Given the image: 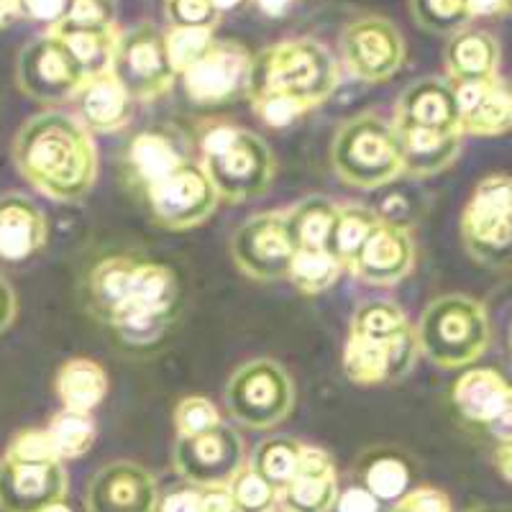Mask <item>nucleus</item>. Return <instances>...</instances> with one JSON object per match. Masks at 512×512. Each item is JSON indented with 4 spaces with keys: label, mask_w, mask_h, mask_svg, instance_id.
<instances>
[{
    "label": "nucleus",
    "mask_w": 512,
    "mask_h": 512,
    "mask_svg": "<svg viewBox=\"0 0 512 512\" xmlns=\"http://www.w3.org/2000/svg\"><path fill=\"white\" fill-rule=\"evenodd\" d=\"M203 154L205 172L223 200L246 203L264 195L272 185V149L246 128H213L203 141Z\"/></svg>",
    "instance_id": "5"
},
{
    "label": "nucleus",
    "mask_w": 512,
    "mask_h": 512,
    "mask_svg": "<svg viewBox=\"0 0 512 512\" xmlns=\"http://www.w3.org/2000/svg\"><path fill=\"white\" fill-rule=\"evenodd\" d=\"M164 16L169 21V29L213 31L223 13L213 0H164Z\"/></svg>",
    "instance_id": "44"
},
{
    "label": "nucleus",
    "mask_w": 512,
    "mask_h": 512,
    "mask_svg": "<svg viewBox=\"0 0 512 512\" xmlns=\"http://www.w3.org/2000/svg\"><path fill=\"white\" fill-rule=\"evenodd\" d=\"M267 18H282L292 8V0H251Z\"/></svg>",
    "instance_id": "55"
},
{
    "label": "nucleus",
    "mask_w": 512,
    "mask_h": 512,
    "mask_svg": "<svg viewBox=\"0 0 512 512\" xmlns=\"http://www.w3.org/2000/svg\"><path fill=\"white\" fill-rule=\"evenodd\" d=\"M47 431L62 461H75L88 454L95 443V436H98L93 413H80V410L70 408L54 413Z\"/></svg>",
    "instance_id": "33"
},
{
    "label": "nucleus",
    "mask_w": 512,
    "mask_h": 512,
    "mask_svg": "<svg viewBox=\"0 0 512 512\" xmlns=\"http://www.w3.org/2000/svg\"><path fill=\"white\" fill-rule=\"evenodd\" d=\"M303 448V443L295 441V438H267V441H262L254 448V456H251L249 466L256 474H262L277 492H282L295 479L297 469H300Z\"/></svg>",
    "instance_id": "32"
},
{
    "label": "nucleus",
    "mask_w": 512,
    "mask_h": 512,
    "mask_svg": "<svg viewBox=\"0 0 512 512\" xmlns=\"http://www.w3.org/2000/svg\"><path fill=\"white\" fill-rule=\"evenodd\" d=\"M116 0H70L64 18L52 31L116 29Z\"/></svg>",
    "instance_id": "40"
},
{
    "label": "nucleus",
    "mask_w": 512,
    "mask_h": 512,
    "mask_svg": "<svg viewBox=\"0 0 512 512\" xmlns=\"http://www.w3.org/2000/svg\"><path fill=\"white\" fill-rule=\"evenodd\" d=\"M172 466L192 487L231 484V479L244 469V441L226 423L200 436L177 438Z\"/></svg>",
    "instance_id": "13"
},
{
    "label": "nucleus",
    "mask_w": 512,
    "mask_h": 512,
    "mask_svg": "<svg viewBox=\"0 0 512 512\" xmlns=\"http://www.w3.org/2000/svg\"><path fill=\"white\" fill-rule=\"evenodd\" d=\"M446 70L454 85L495 80L500 70V44L489 31L466 26L448 39Z\"/></svg>",
    "instance_id": "24"
},
{
    "label": "nucleus",
    "mask_w": 512,
    "mask_h": 512,
    "mask_svg": "<svg viewBox=\"0 0 512 512\" xmlns=\"http://www.w3.org/2000/svg\"><path fill=\"white\" fill-rule=\"evenodd\" d=\"M510 344H512V338H510Z\"/></svg>",
    "instance_id": "63"
},
{
    "label": "nucleus",
    "mask_w": 512,
    "mask_h": 512,
    "mask_svg": "<svg viewBox=\"0 0 512 512\" xmlns=\"http://www.w3.org/2000/svg\"><path fill=\"white\" fill-rule=\"evenodd\" d=\"M213 44H216V39H213V31L208 29H169L167 31L169 59H172V64H175L177 75H182L185 70H190L192 64L200 62V59L210 52Z\"/></svg>",
    "instance_id": "43"
},
{
    "label": "nucleus",
    "mask_w": 512,
    "mask_h": 512,
    "mask_svg": "<svg viewBox=\"0 0 512 512\" xmlns=\"http://www.w3.org/2000/svg\"><path fill=\"white\" fill-rule=\"evenodd\" d=\"M408 326L410 323L400 305L392 300H367L356 308L349 333L359 338H372V341H387Z\"/></svg>",
    "instance_id": "38"
},
{
    "label": "nucleus",
    "mask_w": 512,
    "mask_h": 512,
    "mask_svg": "<svg viewBox=\"0 0 512 512\" xmlns=\"http://www.w3.org/2000/svg\"><path fill=\"white\" fill-rule=\"evenodd\" d=\"M77 111L90 134H116L131 121V95L113 72L88 77L77 93Z\"/></svg>",
    "instance_id": "23"
},
{
    "label": "nucleus",
    "mask_w": 512,
    "mask_h": 512,
    "mask_svg": "<svg viewBox=\"0 0 512 512\" xmlns=\"http://www.w3.org/2000/svg\"><path fill=\"white\" fill-rule=\"evenodd\" d=\"M397 126L438 128V131H461V111L456 88L451 80L423 77L410 82L397 100Z\"/></svg>",
    "instance_id": "19"
},
{
    "label": "nucleus",
    "mask_w": 512,
    "mask_h": 512,
    "mask_svg": "<svg viewBox=\"0 0 512 512\" xmlns=\"http://www.w3.org/2000/svg\"><path fill=\"white\" fill-rule=\"evenodd\" d=\"M379 221H382V216H379L377 210L367 208V205H344V208H338L326 251L336 256L346 269H351V264L359 259L361 249L367 246L369 236L379 226Z\"/></svg>",
    "instance_id": "29"
},
{
    "label": "nucleus",
    "mask_w": 512,
    "mask_h": 512,
    "mask_svg": "<svg viewBox=\"0 0 512 512\" xmlns=\"http://www.w3.org/2000/svg\"><path fill=\"white\" fill-rule=\"evenodd\" d=\"M18 16V3L16 0H0V31L8 29V26L16 21Z\"/></svg>",
    "instance_id": "58"
},
{
    "label": "nucleus",
    "mask_w": 512,
    "mask_h": 512,
    "mask_svg": "<svg viewBox=\"0 0 512 512\" xmlns=\"http://www.w3.org/2000/svg\"><path fill=\"white\" fill-rule=\"evenodd\" d=\"M510 384L495 369H472L454 384V405L466 420L487 428L505 405Z\"/></svg>",
    "instance_id": "27"
},
{
    "label": "nucleus",
    "mask_w": 512,
    "mask_h": 512,
    "mask_svg": "<svg viewBox=\"0 0 512 512\" xmlns=\"http://www.w3.org/2000/svg\"><path fill=\"white\" fill-rule=\"evenodd\" d=\"M11 154L18 175L54 203H82L98 177L93 134L70 113L31 116L18 128Z\"/></svg>",
    "instance_id": "1"
},
{
    "label": "nucleus",
    "mask_w": 512,
    "mask_h": 512,
    "mask_svg": "<svg viewBox=\"0 0 512 512\" xmlns=\"http://www.w3.org/2000/svg\"><path fill=\"white\" fill-rule=\"evenodd\" d=\"M461 241L474 262L489 269L512 267V177L487 175L461 213Z\"/></svg>",
    "instance_id": "6"
},
{
    "label": "nucleus",
    "mask_w": 512,
    "mask_h": 512,
    "mask_svg": "<svg viewBox=\"0 0 512 512\" xmlns=\"http://www.w3.org/2000/svg\"><path fill=\"white\" fill-rule=\"evenodd\" d=\"M269 512H290V510H285V507H282V510H277V507H274V510H269Z\"/></svg>",
    "instance_id": "62"
},
{
    "label": "nucleus",
    "mask_w": 512,
    "mask_h": 512,
    "mask_svg": "<svg viewBox=\"0 0 512 512\" xmlns=\"http://www.w3.org/2000/svg\"><path fill=\"white\" fill-rule=\"evenodd\" d=\"M154 221L167 231H187L208 221L218 208L216 185L203 164L182 162L175 172L146 190Z\"/></svg>",
    "instance_id": "10"
},
{
    "label": "nucleus",
    "mask_w": 512,
    "mask_h": 512,
    "mask_svg": "<svg viewBox=\"0 0 512 512\" xmlns=\"http://www.w3.org/2000/svg\"><path fill=\"white\" fill-rule=\"evenodd\" d=\"M290 512H331L338 502L336 464L323 448L305 446L295 479L280 492Z\"/></svg>",
    "instance_id": "21"
},
{
    "label": "nucleus",
    "mask_w": 512,
    "mask_h": 512,
    "mask_svg": "<svg viewBox=\"0 0 512 512\" xmlns=\"http://www.w3.org/2000/svg\"><path fill=\"white\" fill-rule=\"evenodd\" d=\"M418 346L441 369H461L489 346V318L482 303L466 295L436 297L418 323Z\"/></svg>",
    "instance_id": "4"
},
{
    "label": "nucleus",
    "mask_w": 512,
    "mask_h": 512,
    "mask_svg": "<svg viewBox=\"0 0 512 512\" xmlns=\"http://www.w3.org/2000/svg\"><path fill=\"white\" fill-rule=\"evenodd\" d=\"M413 21L428 34L454 36L472 21L469 0H410Z\"/></svg>",
    "instance_id": "39"
},
{
    "label": "nucleus",
    "mask_w": 512,
    "mask_h": 512,
    "mask_svg": "<svg viewBox=\"0 0 512 512\" xmlns=\"http://www.w3.org/2000/svg\"><path fill=\"white\" fill-rule=\"evenodd\" d=\"M128 303L144 305L149 310L172 313L177 303V280L175 272L164 264L141 262L136 264L134 285H131V300Z\"/></svg>",
    "instance_id": "35"
},
{
    "label": "nucleus",
    "mask_w": 512,
    "mask_h": 512,
    "mask_svg": "<svg viewBox=\"0 0 512 512\" xmlns=\"http://www.w3.org/2000/svg\"><path fill=\"white\" fill-rule=\"evenodd\" d=\"M85 512H159L157 477L136 461L100 466L85 489Z\"/></svg>",
    "instance_id": "16"
},
{
    "label": "nucleus",
    "mask_w": 512,
    "mask_h": 512,
    "mask_svg": "<svg viewBox=\"0 0 512 512\" xmlns=\"http://www.w3.org/2000/svg\"><path fill=\"white\" fill-rule=\"evenodd\" d=\"M397 126V123H395ZM402 141L405 172L413 177H433L456 162L461 152V131L397 126Z\"/></svg>",
    "instance_id": "25"
},
{
    "label": "nucleus",
    "mask_w": 512,
    "mask_h": 512,
    "mask_svg": "<svg viewBox=\"0 0 512 512\" xmlns=\"http://www.w3.org/2000/svg\"><path fill=\"white\" fill-rule=\"evenodd\" d=\"M461 111V134L502 136L512 128V90L500 77L454 85Z\"/></svg>",
    "instance_id": "20"
},
{
    "label": "nucleus",
    "mask_w": 512,
    "mask_h": 512,
    "mask_svg": "<svg viewBox=\"0 0 512 512\" xmlns=\"http://www.w3.org/2000/svg\"><path fill=\"white\" fill-rule=\"evenodd\" d=\"M49 226L39 205L21 192L0 195V259L24 262L44 249Z\"/></svg>",
    "instance_id": "22"
},
{
    "label": "nucleus",
    "mask_w": 512,
    "mask_h": 512,
    "mask_svg": "<svg viewBox=\"0 0 512 512\" xmlns=\"http://www.w3.org/2000/svg\"><path fill=\"white\" fill-rule=\"evenodd\" d=\"M44 512H72L70 507H67V502H57V505H52V507H47V510Z\"/></svg>",
    "instance_id": "60"
},
{
    "label": "nucleus",
    "mask_w": 512,
    "mask_h": 512,
    "mask_svg": "<svg viewBox=\"0 0 512 512\" xmlns=\"http://www.w3.org/2000/svg\"><path fill=\"white\" fill-rule=\"evenodd\" d=\"M487 431L497 438V441H507L512 438V390L507 395L505 405H502L500 413L495 415V420L487 425Z\"/></svg>",
    "instance_id": "54"
},
{
    "label": "nucleus",
    "mask_w": 512,
    "mask_h": 512,
    "mask_svg": "<svg viewBox=\"0 0 512 512\" xmlns=\"http://www.w3.org/2000/svg\"><path fill=\"white\" fill-rule=\"evenodd\" d=\"M415 264L413 236L402 226L379 221L349 272L367 285L390 287L405 280Z\"/></svg>",
    "instance_id": "18"
},
{
    "label": "nucleus",
    "mask_w": 512,
    "mask_h": 512,
    "mask_svg": "<svg viewBox=\"0 0 512 512\" xmlns=\"http://www.w3.org/2000/svg\"><path fill=\"white\" fill-rule=\"evenodd\" d=\"M331 162L346 185L364 190L390 185L405 172L400 131L374 113H361L338 128Z\"/></svg>",
    "instance_id": "3"
},
{
    "label": "nucleus",
    "mask_w": 512,
    "mask_h": 512,
    "mask_svg": "<svg viewBox=\"0 0 512 512\" xmlns=\"http://www.w3.org/2000/svg\"><path fill=\"white\" fill-rule=\"evenodd\" d=\"M200 512H241L228 484L200 487Z\"/></svg>",
    "instance_id": "50"
},
{
    "label": "nucleus",
    "mask_w": 512,
    "mask_h": 512,
    "mask_svg": "<svg viewBox=\"0 0 512 512\" xmlns=\"http://www.w3.org/2000/svg\"><path fill=\"white\" fill-rule=\"evenodd\" d=\"M3 456L16 461H62L47 428H26V431L16 433Z\"/></svg>",
    "instance_id": "47"
},
{
    "label": "nucleus",
    "mask_w": 512,
    "mask_h": 512,
    "mask_svg": "<svg viewBox=\"0 0 512 512\" xmlns=\"http://www.w3.org/2000/svg\"><path fill=\"white\" fill-rule=\"evenodd\" d=\"M505 13H512V0H505Z\"/></svg>",
    "instance_id": "61"
},
{
    "label": "nucleus",
    "mask_w": 512,
    "mask_h": 512,
    "mask_svg": "<svg viewBox=\"0 0 512 512\" xmlns=\"http://www.w3.org/2000/svg\"><path fill=\"white\" fill-rule=\"evenodd\" d=\"M228 487H231V495L241 512H269L280 502V492L251 466H244Z\"/></svg>",
    "instance_id": "41"
},
{
    "label": "nucleus",
    "mask_w": 512,
    "mask_h": 512,
    "mask_svg": "<svg viewBox=\"0 0 512 512\" xmlns=\"http://www.w3.org/2000/svg\"><path fill=\"white\" fill-rule=\"evenodd\" d=\"M139 259L134 256H108L88 274V310L103 323L131 300V285Z\"/></svg>",
    "instance_id": "26"
},
{
    "label": "nucleus",
    "mask_w": 512,
    "mask_h": 512,
    "mask_svg": "<svg viewBox=\"0 0 512 512\" xmlns=\"http://www.w3.org/2000/svg\"><path fill=\"white\" fill-rule=\"evenodd\" d=\"M182 162L185 159L177 152L172 139H167L159 131H141L128 146V164L134 169L136 180L144 182L146 190L164 180L169 172H175Z\"/></svg>",
    "instance_id": "30"
},
{
    "label": "nucleus",
    "mask_w": 512,
    "mask_h": 512,
    "mask_svg": "<svg viewBox=\"0 0 512 512\" xmlns=\"http://www.w3.org/2000/svg\"><path fill=\"white\" fill-rule=\"evenodd\" d=\"M418 351L420 346L413 326L387 341H372V338H359L349 333L344 351V372L351 382L361 384V387L395 382L413 369Z\"/></svg>",
    "instance_id": "17"
},
{
    "label": "nucleus",
    "mask_w": 512,
    "mask_h": 512,
    "mask_svg": "<svg viewBox=\"0 0 512 512\" xmlns=\"http://www.w3.org/2000/svg\"><path fill=\"white\" fill-rule=\"evenodd\" d=\"M223 400L236 423L267 431L290 418L295 408V382L280 361L251 359L231 374Z\"/></svg>",
    "instance_id": "7"
},
{
    "label": "nucleus",
    "mask_w": 512,
    "mask_h": 512,
    "mask_svg": "<svg viewBox=\"0 0 512 512\" xmlns=\"http://www.w3.org/2000/svg\"><path fill=\"white\" fill-rule=\"evenodd\" d=\"M297 246L287 228V213H256L236 228L231 256L236 267L259 282L287 280Z\"/></svg>",
    "instance_id": "11"
},
{
    "label": "nucleus",
    "mask_w": 512,
    "mask_h": 512,
    "mask_svg": "<svg viewBox=\"0 0 512 512\" xmlns=\"http://www.w3.org/2000/svg\"><path fill=\"white\" fill-rule=\"evenodd\" d=\"M341 85L336 57L315 39H290L254 57L251 93H285L313 111Z\"/></svg>",
    "instance_id": "2"
},
{
    "label": "nucleus",
    "mask_w": 512,
    "mask_h": 512,
    "mask_svg": "<svg viewBox=\"0 0 512 512\" xmlns=\"http://www.w3.org/2000/svg\"><path fill=\"white\" fill-rule=\"evenodd\" d=\"M62 36L64 44L72 49L77 62L88 77H98L111 72L113 54H116L118 29H93V31H54Z\"/></svg>",
    "instance_id": "34"
},
{
    "label": "nucleus",
    "mask_w": 512,
    "mask_h": 512,
    "mask_svg": "<svg viewBox=\"0 0 512 512\" xmlns=\"http://www.w3.org/2000/svg\"><path fill=\"white\" fill-rule=\"evenodd\" d=\"M346 70L361 82H384L405 62V39L384 16L354 18L341 34Z\"/></svg>",
    "instance_id": "12"
},
{
    "label": "nucleus",
    "mask_w": 512,
    "mask_h": 512,
    "mask_svg": "<svg viewBox=\"0 0 512 512\" xmlns=\"http://www.w3.org/2000/svg\"><path fill=\"white\" fill-rule=\"evenodd\" d=\"M221 413L208 397L192 395L185 397V400L177 402L175 408V428L177 436L180 438H190V436H200V433L213 431L216 425H221Z\"/></svg>",
    "instance_id": "45"
},
{
    "label": "nucleus",
    "mask_w": 512,
    "mask_h": 512,
    "mask_svg": "<svg viewBox=\"0 0 512 512\" xmlns=\"http://www.w3.org/2000/svg\"><path fill=\"white\" fill-rule=\"evenodd\" d=\"M472 16H500L505 13V0H469Z\"/></svg>",
    "instance_id": "57"
},
{
    "label": "nucleus",
    "mask_w": 512,
    "mask_h": 512,
    "mask_svg": "<svg viewBox=\"0 0 512 512\" xmlns=\"http://www.w3.org/2000/svg\"><path fill=\"white\" fill-rule=\"evenodd\" d=\"M111 72L134 100H154L175 82V64L169 59L167 31L141 21L118 31Z\"/></svg>",
    "instance_id": "8"
},
{
    "label": "nucleus",
    "mask_w": 512,
    "mask_h": 512,
    "mask_svg": "<svg viewBox=\"0 0 512 512\" xmlns=\"http://www.w3.org/2000/svg\"><path fill=\"white\" fill-rule=\"evenodd\" d=\"M344 269V264L326 249H297L287 280L305 295H320L336 285Z\"/></svg>",
    "instance_id": "36"
},
{
    "label": "nucleus",
    "mask_w": 512,
    "mask_h": 512,
    "mask_svg": "<svg viewBox=\"0 0 512 512\" xmlns=\"http://www.w3.org/2000/svg\"><path fill=\"white\" fill-rule=\"evenodd\" d=\"M159 512H200V487H182L159 502Z\"/></svg>",
    "instance_id": "52"
},
{
    "label": "nucleus",
    "mask_w": 512,
    "mask_h": 512,
    "mask_svg": "<svg viewBox=\"0 0 512 512\" xmlns=\"http://www.w3.org/2000/svg\"><path fill=\"white\" fill-rule=\"evenodd\" d=\"M16 292L8 285V280L0 274V336L11 328L13 318H16Z\"/></svg>",
    "instance_id": "53"
},
{
    "label": "nucleus",
    "mask_w": 512,
    "mask_h": 512,
    "mask_svg": "<svg viewBox=\"0 0 512 512\" xmlns=\"http://www.w3.org/2000/svg\"><path fill=\"white\" fill-rule=\"evenodd\" d=\"M54 390H57L62 408L93 413L108 395V374L98 361L77 356L59 367Z\"/></svg>",
    "instance_id": "28"
},
{
    "label": "nucleus",
    "mask_w": 512,
    "mask_h": 512,
    "mask_svg": "<svg viewBox=\"0 0 512 512\" xmlns=\"http://www.w3.org/2000/svg\"><path fill=\"white\" fill-rule=\"evenodd\" d=\"M169 323H172V313H162V310H149L144 308V305L126 303L116 315H113L108 326H111L128 346H152L167 333Z\"/></svg>",
    "instance_id": "37"
},
{
    "label": "nucleus",
    "mask_w": 512,
    "mask_h": 512,
    "mask_svg": "<svg viewBox=\"0 0 512 512\" xmlns=\"http://www.w3.org/2000/svg\"><path fill=\"white\" fill-rule=\"evenodd\" d=\"M64 461H16L0 456V512H44L67 500Z\"/></svg>",
    "instance_id": "15"
},
{
    "label": "nucleus",
    "mask_w": 512,
    "mask_h": 512,
    "mask_svg": "<svg viewBox=\"0 0 512 512\" xmlns=\"http://www.w3.org/2000/svg\"><path fill=\"white\" fill-rule=\"evenodd\" d=\"M254 57L236 41H216L210 52L182 72L187 98L198 105H226L249 98Z\"/></svg>",
    "instance_id": "14"
},
{
    "label": "nucleus",
    "mask_w": 512,
    "mask_h": 512,
    "mask_svg": "<svg viewBox=\"0 0 512 512\" xmlns=\"http://www.w3.org/2000/svg\"><path fill=\"white\" fill-rule=\"evenodd\" d=\"M364 482L379 502H397L402 495H408L410 472L400 459L384 456L369 466Z\"/></svg>",
    "instance_id": "42"
},
{
    "label": "nucleus",
    "mask_w": 512,
    "mask_h": 512,
    "mask_svg": "<svg viewBox=\"0 0 512 512\" xmlns=\"http://www.w3.org/2000/svg\"><path fill=\"white\" fill-rule=\"evenodd\" d=\"M495 461H497V469H500L502 477H505L507 482L512 484V438H507V441H500V446H497Z\"/></svg>",
    "instance_id": "56"
},
{
    "label": "nucleus",
    "mask_w": 512,
    "mask_h": 512,
    "mask_svg": "<svg viewBox=\"0 0 512 512\" xmlns=\"http://www.w3.org/2000/svg\"><path fill=\"white\" fill-rule=\"evenodd\" d=\"M336 213L338 205L320 195H310L303 203H297L287 213V228L297 249H326Z\"/></svg>",
    "instance_id": "31"
},
{
    "label": "nucleus",
    "mask_w": 512,
    "mask_h": 512,
    "mask_svg": "<svg viewBox=\"0 0 512 512\" xmlns=\"http://www.w3.org/2000/svg\"><path fill=\"white\" fill-rule=\"evenodd\" d=\"M18 3V16L36 21V24L57 26L67 13L70 0H16Z\"/></svg>",
    "instance_id": "49"
},
{
    "label": "nucleus",
    "mask_w": 512,
    "mask_h": 512,
    "mask_svg": "<svg viewBox=\"0 0 512 512\" xmlns=\"http://www.w3.org/2000/svg\"><path fill=\"white\" fill-rule=\"evenodd\" d=\"M390 512H454L446 492L436 487H418L392 505Z\"/></svg>",
    "instance_id": "48"
},
{
    "label": "nucleus",
    "mask_w": 512,
    "mask_h": 512,
    "mask_svg": "<svg viewBox=\"0 0 512 512\" xmlns=\"http://www.w3.org/2000/svg\"><path fill=\"white\" fill-rule=\"evenodd\" d=\"M251 108L269 128H285L310 111L308 105L285 93H251Z\"/></svg>",
    "instance_id": "46"
},
{
    "label": "nucleus",
    "mask_w": 512,
    "mask_h": 512,
    "mask_svg": "<svg viewBox=\"0 0 512 512\" xmlns=\"http://www.w3.org/2000/svg\"><path fill=\"white\" fill-rule=\"evenodd\" d=\"M338 512H379V500L367 487H351L344 495H338Z\"/></svg>",
    "instance_id": "51"
},
{
    "label": "nucleus",
    "mask_w": 512,
    "mask_h": 512,
    "mask_svg": "<svg viewBox=\"0 0 512 512\" xmlns=\"http://www.w3.org/2000/svg\"><path fill=\"white\" fill-rule=\"evenodd\" d=\"M213 3H216L218 11L226 13V11H233V8H239L244 0H213Z\"/></svg>",
    "instance_id": "59"
},
{
    "label": "nucleus",
    "mask_w": 512,
    "mask_h": 512,
    "mask_svg": "<svg viewBox=\"0 0 512 512\" xmlns=\"http://www.w3.org/2000/svg\"><path fill=\"white\" fill-rule=\"evenodd\" d=\"M16 82L21 93L36 103H67L75 100L88 82L82 64L54 31L29 41L16 59Z\"/></svg>",
    "instance_id": "9"
}]
</instances>
